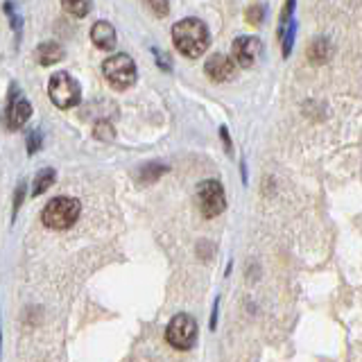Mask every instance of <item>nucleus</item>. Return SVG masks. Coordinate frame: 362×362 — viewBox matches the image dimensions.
<instances>
[{"label":"nucleus","instance_id":"obj_1","mask_svg":"<svg viewBox=\"0 0 362 362\" xmlns=\"http://www.w3.org/2000/svg\"><path fill=\"white\" fill-rule=\"evenodd\" d=\"M173 41H175V48L181 54L192 59V57H199L206 52L211 43V34H209V28L204 25L199 18H184L175 23Z\"/></svg>","mask_w":362,"mask_h":362},{"label":"nucleus","instance_id":"obj_2","mask_svg":"<svg viewBox=\"0 0 362 362\" xmlns=\"http://www.w3.org/2000/svg\"><path fill=\"white\" fill-rule=\"evenodd\" d=\"M79 211H82V206H79L77 199H73V197H54L52 202L45 204V209L41 213V220H43L45 226H48V229L66 231L77 222Z\"/></svg>","mask_w":362,"mask_h":362},{"label":"nucleus","instance_id":"obj_3","mask_svg":"<svg viewBox=\"0 0 362 362\" xmlns=\"http://www.w3.org/2000/svg\"><path fill=\"white\" fill-rule=\"evenodd\" d=\"M48 93H50V100L54 102V107H59V109H73L79 105V100H82L79 82L68 73L52 75L50 84H48Z\"/></svg>","mask_w":362,"mask_h":362},{"label":"nucleus","instance_id":"obj_4","mask_svg":"<svg viewBox=\"0 0 362 362\" xmlns=\"http://www.w3.org/2000/svg\"><path fill=\"white\" fill-rule=\"evenodd\" d=\"M165 337H168V344L173 349L188 351L197 339V322L186 313L175 315L165 328Z\"/></svg>","mask_w":362,"mask_h":362},{"label":"nucleus","instance_id":"obj_5","mask_svg":"<svg viewBox=\"0 0 362 362\" xmlns=\"http://www.w3.org/2000/svg\"><path fill=\"white\" fill-rule=\"evenodd\" d=\"M107 82L113 88H129L136 82V64L129 54H113L102 64Z\"/></svg>","mask_w":362,"mask_h":362},{"label":"nucleus","instance_id":"obj_6","mask_svg":"<svg viewBox=\"0 0 362 362\" xmlns=\"http://www.w3.org/2000/svg\"><path fill=\"white\" fill-rule=\"evenodd\" d=\"M197 204H199V211L204 218H215V215H220L224 211L226 195H224V188L218 179L202 181L197 188Z\"/></svg>","mask_w":362,"mask_h":362},{"label":"nucleus","instance_id":"obj_7","mask_svg":"<svg viewBox=\"0 0 362 362\" xmlns=\"http://www.w3.org/2000/svg\"><path fill=\"white\" fill-rule=\"evenodd\" d=\"M231 52H233V59L238 66L252 68L258 62L260 52H263V43H260V39H256V37H240L233 41Z\"/></svg>","mask_w":362,"mask_h":362},{"label":"nucleus","instance_id":"obj_8","mask_svg":"<svg viewBox=\"0 0 362 362\" xmlns=\"http://www.w3.org/2000/svg\"><path fill=\"white\" fill-rule=\"evenodd\" d=\"M204 71H206V75L213 79V82H229L235 73V64L231 57H226V54H213V57H209Z\"/></svg>","mask_w":362,"mask_h":362},{"label":"nucleus","instance_id":"obj_9","mask_svg":"<svg viewBox=\"0 0 362 362\" xmlns=\"http://www.w3.org/2000/svg\"><path fill=\"white\" fill-rule=\"evenodd\" d=\"M32 116V107L25 98H11L7 105V127L9 129H18L28 122Z\"/></svg>","mask_w":362,"mask_h":362},{"label":"nucleus","instance_id":"obj_10","mask_svg":"<svg viewBox=\"0 0 362 362\" xmlns=\"http://www.w3.org/2000/svg\"><path fill=\"white\" fill-rule=\"evenodd\" d=\"M90 41H93L100 50H113L116 48V28L111 25L107 21H98L93 30H90Z\"/></svg>","mask_w":362,"mask_h":362},{"label":"nucleus","instance_id":"obj_11","mask_svg":"<svg viewBox=\"0 0 362 362\" xmlns=\"http://www.w3.org/2000/svg\"><path fill=\"white\" fill-rule=\"evenodd\" d=\"M37 59H39V64L41 66H50V64H54V62H59V59H64V48L59 43H43V45H39L37 48Z\"/></svg>","mask_w":362,"mask_h":362},{"label":"nucleus","instance_id":"obj_12","mask_svg":"<svg viewBox=\"0 0 362 362\" xmlns=\"http://www.w3.org/2000/svg\"><path fill=\"white\" fill-rule=\"evenodd\" d=\"M54 184V170L52 168H45L41 173L34 177V186H32V192L34 195H43L45 190Z\"/></svg>","mask_w":362,"mask_h":362},{"label":"nucleus","instance_id":"obj_13","mask_svg":"<svg viewBox=\"0 0 362 362\" xmlns=\"http://www.w3.org/2000/svg\"><path fill=\"white\" fill-rule=\"evenodd\" d=\"M64 3V9L68 11V14H73V16H86L88 14V9H90V0H62Z\"/></svg>","mask_w":362,"mask_h":362},{"label":"nucleus","instance_id":"obj_14","mask_svg":"<svg viewBox=\"0 0 362 362\" xmlns=\"http://www.w3.org/2000/svg\"><path fill=\"white\" fill-rule=\"evenodd\" d=\"M150 7L154 9L156 16H165L168 14V0H150Z\"/></svg>","mask_w":362,"mask_h":362}]
</instances>
